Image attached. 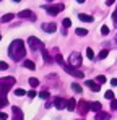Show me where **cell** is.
<instances>
[{
	"label": "cell",
	"mask_w": 117,
	"mask_h": 120,
	"mask_svg": "<svg viewBox=\"0 0 117 120\" xmlns=\"http://www.w3.org/2000/svg\"><path fill=\"white\" fill-rule=\"evenodd\" d=\"M114 2H116V0H106V5H112Z\"/></svg>",
	"instance_id": "38"
},
{
	"label": "cell",
	"mask_w": 117,
	"mask_h": 120,
	"mask_svg": "<svg viewBox=\"0 0 117 120\" xmlns=\"http://www.w3.org/2000/svg\"><path fill=\"white\" fill-rule=\"evenodd\" d=\"M70 65L73 67V68H78V67H81V55H80V52H72V55H70Z\"/></svg>",
	"instance_id": "5"
},
{
	"label": "cell",
	"mask_w": 117,
	"mask_h": 120,
	"mask_svg": "<svg viewBox=\"0 0 117 120\" xmlns=\"http://www.w3.org/2000/svg\"><path fill=\"white\" fill-rule=\"evenodd\" d=\"M29 84H31L33 88H36V86H39V80L38 78H29Z\"/></svg>",
	"instance_id": "26"
},
{
	"label": "cell",
	"mask_w": 117,
	"mask_h": 120,
	"mask_svg": "<svg viewBox=\"0 0 117 120\" xmlns=\"http://www.w3.org/2000/svg\"><path fill=\"white\" fill-rule=\"evenodd\" d=\"M42 31L44 33H55L57 31V26L54 23H44L42 24Z\"/></svg>",
	"instance_id": "11"
},
{
	"label": "cell",
	"mask_w": 117,
	"mask_h": 120,
	"mask_svg": "<svg viewBox=\"0 0 117 120\" xmlns=\"http://www.w3.org/2000/svg\"><path fill=\"white\" fill-rule=\"evenodd\" d=\"M42 59H44V62H46V63H51V62H52L51 55H49V52H44V54H42Z\"/></svg>",
	"instance_id": "22"
},
{
	"label": "cell",
	"mask_w": 117,
	"mask_h": 120,
	"mask_svg": "<svg viewBox=\"0 0 117 120\" xmlns=\"http://www.w3.org/2000/svg\"><path fill=\"white\" fill-rule=\"evenodd\" d=\"M107 54H109V50H106V49H104V50H101V52H99V59H106V57H107Z\"/></svg>",
	"instance_id": "30"
},
{
	"label": "cell",
	"mask_w": 117,
	"mask_h": 120,
	"mask_svg": "<svg viewBox=\"0 0 117 120\" xmlns=\"http://www.w3.org/2000/svg\"><path fill=\"white\" fill-rule=\"evenodd\" d=\"M77 120H83V119H77Z\"/></svg>",
	"instance_id": "42"
},
{
	"label": "cell",
	"mask_w": 117,
	"mask_h": 120,
	"mask_svg": "<svg viewBox=\"0 0 117 120\" xmlns=\"http://www.w3.org/2000/svg\"><path fill=\"white\" fill-rule=\"evenodd\" d=\"M112 20H114V23H117V11L112 13Z\"/></svg>",
	"instance_id": "37"
},
{
	"label": "cell",
	"mask_w": 117,
	"mask_h": 120,
	"mask_svg": "<svg viewBox=\"0 0 117 120\" xmlns=\"http://www.w3.org/2000/svg\"><path fill=\"white\" fill-rule=\"evenodd\" d=\"M111 84H112V86H117V78H114V80L111 81Z\"/></svg>",
	"instance_id": "39"
},
{
	"label": "cell",
	"mask_w": 117,
	"mask_h": 120,
	"mask_svg": "<svg viewBox=\"0 0 117 120\" xmlns=\"http://www.w3.org/2000/svg\"><path fill=\"white\" fill-rule=\"evenodd\" d=\"M94 119H96V120H109V119H111V115H109L107 112H102V110H101V112H98V114H96Z\"/></svg>",
	"instance_id": "14"
},
{
	"label": "cell",
	"mask_w": 117,
	"mask_h": 120,
	"mask_svg": "<svg viewBox=\"0 0 117 120\" xmlns=\"http://www.w3.org/2000/svg\"><path fill=\"white\" fill-rule=\"evenodd\" d=\"M15 78L13 76H7V78H0V91L3 93H8V89L15 84Z\"/></svg>",
	"instance_id": "2"
},
{
	"label": "cell",
	"mask_w": 117,
	"mask_h": 120,
	"mask_svg": "<svg viewBox=\"0 0 117 120\" xmlns=\"http://www.w3.org/2000/svg\"><path fill=\"white\" fill-rule=\"evenodd\" d=\"M24 94H28V93H26V91H24L23 88H16V89H15V96L21 98V96H24Z\"/></svg>",
	"instance_id": "21"
},
{
	"label": "cell",
	"mask_w": 117,
	"mask_h": 120,
	"mask_svg": "<svg viewBox=\"0 0 117 120\" xmlns=\"http://www.w3.org/2000/svg\"><path fill=\"white\" fill-rule=\"evenodd\" d=\"M8 68V63L7 62H0V70H7Z\"/></svg>",
	"instance_id": "34"
},
{
	"label": "cell",
	"mask_w": 117,
	"mask_h": 120,
	"mask_svg": "<svg viewBox=\"0 0 117 120\" xmlns=\"http://www.w3.org/2000/svg\"><path fill=\"white\" fill-rule=\"evenodd\" d=\"M47 2H52V0H47Z\"/></svg>",
	"instance_id": "43"
},
{
	"label": "cell",
	"mask_w": 117,
	"mask_h": 120,
	"mask_svg": "<svg viewBox=\"0 0 117 120\" xmlns=\"http://www.w3.org/2000/svg\"><path fill=\"white\" fill-rule=\"evenodd\" d=\"M7 119H8V115L5 112H0V120H7Z\"/></svg>",
	"instance_id": "35"
},
{
	"label": "cell",
	"mask_w": 117,
	"mask_h": 120,
	"mask_svg": "<svg viewBox=\"0 0 117 120\" xmlns=\"http://www.w3.org/2000/svg\"><path fill=\"white\" fill-rule=\"evenodd\" d=\"M101 34H102V36H107V34H109V28H107V26H102V28H101Z\"/></svg>",
	"instance_id": "29"
},
{
	"label": "cell",
	"mask_w": 117,
	"mask_h": 120,
	"mask_svg": "<svg viewBox=\"0 0 117 120\" xmlns=\"http://www.w3.org/2000/svg\"><path fill=\"white\" fill-rule=\"evenodd\" d=\"M7 105H8V99H7V93L0 91V109H3V107H7Z\"/></svg>",
	"instance_id": "13"
},
{
	"label": "cell",
	"mask_w": 117,
	"mask_h": 120,
	"mask_svg": "<svg viewBox=\"0 0 117 120\" xmlns=\"http://www.w3.org/2000/svg\"><path fill=\"white\" fill-rule=\"evenodd\" d=\"M86 86H88L91 91H94V93L99 91V83H96V81H93V80H86Z\"/></svg>",
	"instance_id": "12"
},
{
	"label": "cell",
	"mask_w": 117,
	"mask_h": 120,
	"mask_svg": "<svg viewBox=\"0 0 117 120\" xmlns=\"http://www.w3.org/2000/svg\"><path fill=\"white\" fill-rule=\"evenodd\" d=\"M104 98H106V99H114V91H106Z\"/></svg>",
	"instance_id": "28"
},
{
	"label": "cell",
	"mask_w": 117,
	"mask_h": 120,
	"mask_svg": "<svg viewBox=\"0 0 117 120\" xmlns=\"http://www.w3.org/2000/svg\"><path fill=\"white\" fill-rule=\"evenodd\" d=\"M75 33H77V36H81V38L83 36H88V29H85V28H77Z\"/></svg>",
	"instance_id": "19"
},
{
	"label": "cell",
	"mask_w": 117,
	"mask_h": 120,
	"mask_svg": "<svg viewBox=\"0 0 117 120\" xmlns=\"http://www.w3.org/2000/svg\"><path fill=\"white\" fill-rule=\"evenodd\" d=\"M91 109V102H86V101H80V105H78V110H80V114L83 115L85 112H88Z\"/></svg>",
	"instance_id": "9"
},
{
	"label": "cell",
	"mask_w": 117,
	"mask_h": 120,
	"mask_svg": "<svg viewBox=\"0 0 117 120\" xmlns=\"http://www.w3.org/2000/svg\"><path fill=\"white\" fill-rule=\"evenodd\" d=\"M62 24H63V28H70L72 26V21H70V18H65V20L62 21Z\"/></svg>",
	"instance_id": "27"
},
{
	"label": "cell",
	"mask_w": 117,
	"mask_h": 120,
	"mask_svg": "<svg viewBox=\"0 0 117 120\" xmlns=\"http://www.w3.org/2000/svg\"><path fill=\"white\" fill-rule=\"evenodd\" d=\"M42 8H44V10H46V11H47L49 15H52V16H54V15L60 13V11H62V10H63L65 7H63L62 3H57V5H44Z\"/></svg>",
	"instance_id": "4"
},
{
	"label": "cell",
	"mask_w": 117,
	"mask_h": 120,
	"mask_svg": "<svg viewBox=\"0 0 117 120\" xmlns=\"http://www.w3.org/2000/svg\"><path fill=\"white\" fill-rule=\"evenodd\" d=\"M0 41H2V36H0Z\"/></svg>",
	"instance_id": "44"
},
{
	"label": "cell",
	"mask_w": 117,
	"mask_h": 120,
	"mask_svg": "<svg viewBox=\"0 0 117 120\" xmlns=\"http://www.w3.org/2000/svg\"><path fill=\"white\" fill-rule=\"evenodd\" d=\"M67 102L68 101H65V99H62V98H55L54 99V105H55V109H67Z\"/></svg>",
	"instance_id": "10"
},
{
	"label": "cell",
	"mask_w": 117,
	"mask_h": 120,
	"mask_svg": "<svg viewBox=\"0 0 117 120\" xmlns=\"http://www.w3.org/2000/svg\"><path fill=\"white\" fill-rule=\"evenodd\" d=\"M96 83H99V84L106 83V76H104V75H98L96 76Z\"/></svg>",
	"instance_id": "25"
},
{
	"label": "cell",
	"mask_w": 117,
	"mask_h": 120,
	"mask_svg": "<svg viewBox=\"0 0 117 120\" xmlns=\"http://www.w3.org/2000/svg\"><path fill=\"white\" fill-rule=\"evenodd\" d=\"M72 89H73L75 93H81V86H80L78 83H72Z\"/></svg>",
	"instance_id": "23"
},
{
	"label": "cell",
	"mask_w": 117,
	"mask_h": 120,
	"mask_svg": "<svg viewBox=\"0 0 117 120\" xmlns=\"http://www.w3.org/2000/svg\"><path fill=\"white\" fill-rule=\"evenodd\" d=\"M39 96H41L42 99H47V98H49V91H47V89H46V91H41Z\"/></svg>",
	"instance_id": "31"
},
{
	"label": "cell",
	"mask_w": 117,
	"mask_h": 120,
	"mask_svg": "<svg viewBox=\"0 0 117 120\" xmlns=\"http://www.w3.org/2000/svg\"><path fill=\"white\" fill-rule=\"evenodd\" d=\"M55 60H57V63H60L62 67L65 65V62H63V59H62V55H57V57H55Z\"/></svg>",
	"instance_id": "32"
},
{
	"label": "cell",
	"mask_w": 117,
	"mask_h": 120,
	"mask_svg": "<svg viewBox=\"0 0 117 120\" xmlns=\"http://www.w3.org/2000/svg\"><path fill=\"white\" fill-rule=\"evenodd\" d=\"M13 18H15V15H13V13H7V15H3V16H2V21H3V23H8V21H12Z\"/></svg>",
	"instance_id": "20"
},
{
	"label": "cell",
	"mask_w": 117,
	"mask_h": 120,
	"mask_svg": "<svg viewBox=\"0 0 117 120\" xmlns=\"http://www.w3.org/2000/svg\"><path fill=\"white\" fill-rule=\"evenodd\" d=\"M8 55H10V59L15 60V62H20L21 59H24V55H26L24 42L21 39H15L10 44V47H8Z\"/></svg>",
	"instance_id": "1"
},
{
	"label": "cell",
	"mask_w": 117,
	"mask_h": 120,
	"mask_svg": "<svg viewBox=\"0 0 117 120\" xmlns=\"http://www.w3.org/2000/svg\"><path fill=\"white\" fill-rule=\"evenodd\" d=\"M12 112H13V120H24V115L21 112V109L16 105H12Z\"/></svg>",
	"instance_id": "8"
},
{
	"label": "cell",
	"mask_w": 117,
	"mask_h": 120,
	"mask_svg": "<svg viewBox=\"0 0 117 120\" xmlns=\"http://www.w3.org/2000/svg\"><path fill=\"white\" fill-rule=\"evenodd\" d=\"M13 2H16V3H18V2H21V0H13Z\"/></svg>",
	"instance_id": "41"
},
{
	"label": "cell",
	"mask_w": 117,
	"mask_h": 120,
	"mask_svg": "<svg viewBox=\"0 0 117 120\" xmlns=\"http://www.w3.org/2000/svg\"><path fill=\"white\" fill-rule=\"evenodd\" d=\"M111 109H117V101L112 99V102H111Z\"/></svg>",
	"instance_id": "36"
},
{
	"label": "cell",
	"mask_w": 117,
	"mask_h": 120,
	"mask_svg": "<svg viewBox=\"0 0 117 120\" xmlns=\"http://www.w3.org/2000/svg\"><path fill=\"white\" fill-rule=\"evenodd\" d=\"M77 107L78 105H77V101L75 99H70L68 102H67V109H68V110H75Z\"/></svg>",
	"instance_id": "17"
},
{
	"label": "cell",
	"mask_w": 117,
	"mask_h": 120,
	"mask_svg": "<svg viewBox=\"0 0 117 120\" xmlns=\"http://www.w3.org/2000/svg\"><path fill=\"white\" fill-rule=\"evenodd\" d=\"M23 65H24L28 70H34V68H36V65H34V62H33V60H24V63H23Z\"/></svg>",
	"instance_id": "18"
},
{
	"label": "cell",
	"mask_w": 117,
	"mask_h": 120,
	"mask_svg": "<svg viewBox=\"0 0 117 120\" xmlns=\"http://www.w3.org/2000/svg\"><path fill=\"white\" fill-rule=\"evenodd\" d=\"M86 57H88L90 60H93V59H94V54H93V49H90V47L86 49Z\"/></svg>",
	"instance_id": "24"
},
{
	"label": "cell",
	"mask_w": 117,
	"mask_h": 120,
	"mask_svg": "<svg viewBox=\"0 0 117 120\" xmlns=\"http://www.w3.org/2000/svg\"><path fill=\"white\" fill-rule=\"evenodd\" d=\"M78 18L81 21H86V23H91V21H93V16H91V15H85V13H80Z\"/></svg>",
	"instance_id": "15"
},
{
	"label": "cell",
	"mask_w": 117,
	"mask_h": 120,
	"mask_svg": "<svg viewBox=\"0 0 117 120\" xmlns=\"http://www.w3.org/2000/svg\"><path fill=\"white\" fill-rule=\"evenodd\" d=\"M101 109H102V104L101 102H91V110H94V112H101Z\"/></svg>",
	"instance_id": "16"
},
{
	"label": "cell",
	"mask_w": 117,
	"mask_h": 120,
	"mask_svg": "<svg viewBox=\"0 0 117 120\" xmlns=\"http://www.w3.org/2000/svg\"><path fill=\"white\" fill-rule=\"evenodd\" d=\"M28 96H29V98H36V96H38V93H36L34 89H31V91H28Z\"/></svg>",
	"instance_id": "33"
},
{
	"label": "cell",
	"mask_w": 117,
	"mask_h": 120,
	"mask_svg": "<svg viewBox=\"0 0 117 120\" xmlns=\"http://www.w3.org/2000/svg\"><path fill=\"white\" fill-rule=\"evenodd\" d=\"M78 3H85V0H77Z\"/></svg>",
	"instance_id": "40"
},
{
	"label": "cell",
	"mask_w": 117,
	"mask_h": 120,
	"mask_svg": "<svg viewBox=\"0 0 117 120\" xmlns=\"http://www.w3.org/2000/svg\"><path fill=\"white\" fill-rule=\"evenodd\" d=\"M18 16H20V18H26V20H31V21L36 20V15H34V13H33L31 10H23V11H20Z\"/></svg>",
	"instance_id": "7"
},
{
	"label": "cell",
	"mask_w": 117,
	"mask_h": 120,
	"mask_svg": "<svg viewBox=\"0 0 117 120\" xmlns=\"http://www.w3.org/2000/svg\"><path fill=\"white\" fill-rule=\"evenodd\" d=\"M63 70L68 73V75H72V76H75V78H83L85 75H83V71H80V70H77V68H73V67H70V65H63Z\"/></svg>",
	"instance_id": "6"
},
{
	"label": "cell",
	"mask_w": 117,
	"mask_h": 120,
	"mask_svg": "<svg viewBox=\"0 0 117 120\" xmlns=\"http://www.w3.org/2000/svg\"><path fill=\"white\" fill-rule=\"evenodd\" d=\"M28 44H29V47H31V50H42L44 49V44H42V41L38 39V38H34V36H31L29 39H28Z\"/></svg>",
	"instance_id": "3"
}]
</instances>
